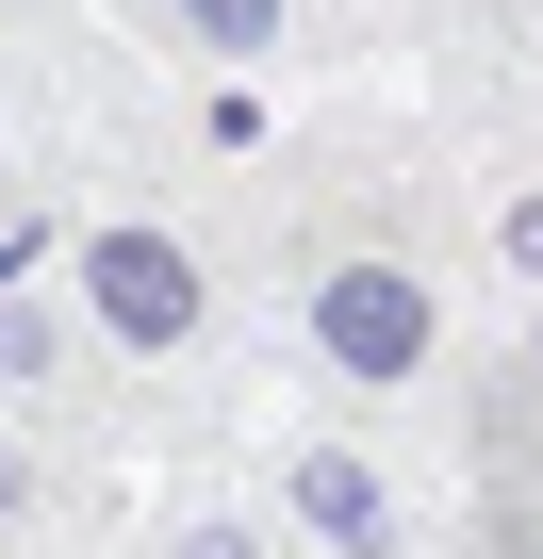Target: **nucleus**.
<instances>
[{"label": "nucleus", "instance_id": "2", "mask_svg": "<svg viewBox=\"0 0 543 559\" xmlns=\"http://www.w3.org/2000/svg\"><path fill=\"white\" fill-rule=\"evenodd\" d=\"M314 346L363 362V379H396V362L428 346V297H412V280H330V297H314Z\"/></svg>", "mask_w": 543, "mask_h": 559}, {"label": "nucleus", "instance_id": "6", "mask_svg": "<svg viewBox=\"0 0 543 559\" xmlns=\"http://www.w3.org/2000/svg\"><path fill=\"white\" fill-rule=\"evenodd\" d=\"M181 559H247V526H181Z\"/></svg>", "mask_w": 543, "mask_h": 559}, {"label": "nucleus", "instance_id": "5", "mask_svg": "<svg viewBox=\"0 0 543 559\" xmlns=\"http://www.w3.org/2000/svg\"><path fill=\"white\" fill-rule=\"evenodd\" d=\"M34 510V444H17V395H0V526Z\"/></svg>", "mask_w": 543, "mask_h": 559}, {"label": "nucleus", "instance_id": "1", "mask_svg": "<svg viewBox=\"0 0 543 559\" xmlns=\"http://www.w3.org/2000/svg\"><path fill=\"white\" fill-rule=\"evenodd\" d=\"M83 330L99 346H198V263L165 247V230H83Z\"/></svg>", "mask_w": 543, "mask_h": 559}, {"label": "nucleus", "instance_id": "3", "mask_svg": "<svg viewBox=\"0 0 543 559\" xmlns=\"http://www.w3.org/2000/svg\"><path fill=\"white\" fill-rule=\"evenodd\" d=\"M67 379H83V330L0 280V395H17V412H67Z\"/></svg>", "mask_w": 543, "mask_h": 559}, {"label": "nucleus", "instance_id": "4", "mask_svg": "<svg viewBox=\"0 0 543 559\" xmlns=\"http://www.w3.org/2000/svg\"><path fill=\"white\" fill-rule=\"evenodd\" d=\"M165 34H181V50H214V67H247L263 34H281V0H165Z\"/></svg>", "mask_w": 543, "mask_h": 559}]
</instances>
